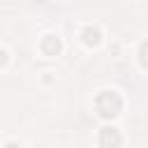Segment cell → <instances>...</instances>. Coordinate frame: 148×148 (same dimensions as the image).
<instances>
[{
  "mask_svg": "<svg viewBox=\"0 0 148 148\" xmlns=\"http://www.w3.org/2000/svg\"><path fill=\"white\" fill-rule=\"evenodd\" d=\"M97 111H99V116H104V118H113L118 111H120V106H123V99L116 95V92H111V90H106V92H102L99 97H97Z\"/></svg>",
  "mask_w": 148,
  "mask_h": 148,
  "instance_id": "1",
  "label": "cell"
},
{
  "mask_svg": "<svg viewBox=\"0 0 148 148\" xmlns=\"http://www.w3.org/2000/svg\"><path fill=\"white\" fill-rule=\"evenodd\" d=\"M120 139L123 136L116 127H102V132H99V146L102 148H118Z\"/></svg>",
  "mask_w": 148,
  "mask_h": 148,
  "instance_id": "2",
  "label": "cell"
},
{
  "mask_svg": "<svg viewBox=\"0 0 148 148\" xmlns=\"http://www.w3.org/2000/svg\"><path fill=\"white\" fill-rule=\"evenodd\" d=\"M42 49H44V53H49V56H56V53L60 51V42H58L56 37H46V39L42 42Z\"/></svg>",
  "mask_w": 148,
  "mask_h": 148,
  "instance_id": "3",
  "label": "cell"
},
{
  "mask_svg": "<svg viewBox=\"0 0 148 148\" xmlns=\"http://www.w3.org/2000/svg\"><path fill=\"white\" fill-rule=\"evenodd\" d=\"M83 39H86V44H97V42H99V30L88 25V28L83 30Z\"/></svg>",
  "mask_w": 148,
  "mask_h": 148,
  "instance_id": "4",
  "label": "cell"
},
{
  "mask_svg": "<svg viewBox=\"0 0 148 148\" xmlns=\"http://www.w3.org/2000/svg\"><path fill=\"white\" fill-rule=\"evenodd\" d=\"M141 65H143V67H148V42L141 46Z\"/></svg>",
  "mask_w": 148,
  "mask_h": 148,
  "instance_id": "5",
  "label": "cell"
},
{
  "mask_svg": "<svg viewBox=\"0 0 148 148\" xmlns=\"http://www.w3.org/2000/svg\"><path fill=\"white\" fill-rule=\"evenodd\" d=\"M5 60H7V53L0 49V65H5Z\"/></svg>",
  "mask_w": 148,
  "mask_h": 148,
  "instance_id": "6",
  "label": "cell"
},
{
  "mask_svg": "<svg viewBox=\"0 0 148 148\" xmlns=\"http://www.w3.org/2000/svg\"><path fill=\"white\" fill-rule=\"evenodd\" d=\"M5 148H18V146H16V143H7Z\"/></svg>",
  "mask_w": 148,
  "mask_h": 148,
  "instance_id": "7",
  "label": "cell"
}]
</instances>
